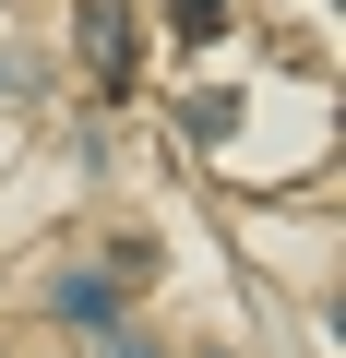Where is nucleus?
I'll use <instances>...</instances> for the list:
<instances>
[{
	"label": "nucleus",
	"instance_id": "obj_5",
	"mask_svg": "<svg viewBox=\"0 0 346 358\" xmlns=\"http://www.w3.org/2000/svg\"><path fill=\"white\" fill-rule=\"evenodd\" d=\"M108 358H167V346H143V334H108Z\"/></svg>",
	"mask_w": 346,
	"mask_h": 358
},
{
	"label": "nucleus",
	"instance_id": "obj_2",
	"mask_svg": "<svg viewBox=\"0 0 346 358\" xmlns=\"http://www.w3.org/2000/svg\"><path fill=\"white\" fill-rule=\"evenodd\" d=\"M60 322H84V334H120V275H60Z\"/></svg>",
	"mask_w": 346,
	"mask_h": 358
},
{
	"label": "nucleus",
	"instance_id": "obj_4",
	"mask_svg": "<svg viewBox=\"0 0 346 358\" xmlns=\"http://www.w3.org/2000/svg\"><path fill=\"white\" fill-rule=\"evenodd\" d=\"M227 24V0H180V36H215Z\"/></svg>",
	"mask_w": 346,
	"mask_h": 358
},
{
	"label": "nucleus",
	"instance_id": "obj_3",
	"mask_svg": "<svg viewBox=\"0 0 346 358\" xmlns=\"http://www.w3.org/2000/svg\"><path fill=\"white\" fill-rule=\"evenodd\" d=\"M180 131H192V143H227V131H239V96H227V84H203V96L180 108Z\"/></svg>",
	"mask_w": 346,
	"mask_h": 358
},
{
	"label": "nucleus",
	"instance_id": "obj_1",
	"mask_svg": "<svg viewBox=\"0 0 346 358\" xmlns=\"http://www.w3.org/2000/svg\"><path fill=\"white\" fill-rule=\"evenodd\" d=\"M72 24H84V72L120 96L131 84V0H72Z\"/></svg>",
	"mask_w": 346,
	"mask_h": 358
}]
</instances>
